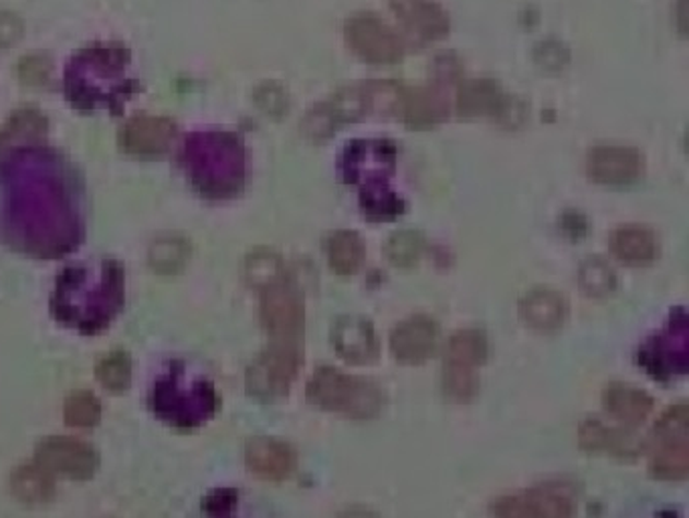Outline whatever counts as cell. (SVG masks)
Wrapping results in <instances>:
<instances>
[{
  "label": "cell",
  "mask_w": 689,
  "mask_h": 518,
  "mask_svg": "<svg viewBox=\"0 0 689 518\" xmlns=\"http://www.w3.org/2000/svg\"><path fill=\"white\" fill-rule=\"evenodd\" d=\"M43 158H14L4 180L7 217L31 254H59L78 242V219L59 178Z\"/></svg>",
  "instance_id": "1"
},
{
  "label": "cell",
  "mask_w": 689,
  "mask_h": 518,
  "mask_svg": "<svg viewBox=\"0 0 689 518\" xmlns=\"http://www.w3.org/2000/svg\"><path fill=\"white\" fill-rule=\"evenodd\" d=\"M123 302V273L116 261L102 259L63 270L55 287V316L69 327L95 332L109 325Z\"/></svg>",
  "instance_id": "2"
},
{
  "label": "cell",
  "mask_w": 689,
  "mask_h": 518,
  "mask_svg": "<svg viewBox=\"0 0 689 518\" xmlns=\"http://www.w3.org/2000/svg\"><path fill=\"white\" fill-rule=\"evenodd\" d=\"M130 55L118 43H97L78 55L66 69V94L80 109L120 111L134 96L135 82L126 75Z\"/></svg>",
  "instance_id": "3"
},
{
  "label": "cell",
  "mask_w": 689,
  "mask_h": 518,
  "mask_svg": "<svg viewBox=\"0 0 689 518\" xmlns=\"http://www.w3.org/2000/svg\"><path fill=\"white\" fill-rule=\"evenodd\" d=\"M185 164L194 187L209 197H230L243 187V144L227 132L192 134L185 149Z\"/></svg>",
  "instance_id": "4"
},
{
  "label": "cell",
  "mask_w": 689,
  "mask_h": 518,
  "mask_svg": "<svg viewBox=\"0 0 689 518\" xmlns=\"http://www.w3.org/2000/svg\"><path fill=\"white\" fill-rule=\"evenodd\" d=\"M152 403L164 422L176 427H194L215 413V389L203 377L192 375L187 365L175 363L156 382Z\"/></svg>",
  "instance_id": "5"
},
{
  "label": "cell",
  "mask_w": 689,
  "mask_h": 518,
  "mask_svg": "<svg viewBox=\"0 0 689 518\" xmlns=\"http://www.w3.org/2000/svg\"><path fill=\"white\" fill-rule=\"evenodd\" d=\"M308 401L313 408L344 413L352 420L377 417L384 397L377 382L344 375L338 368L322 367L308 382Z\"/></svg>",
  "instance_id": "6"
},
{
  "label": "cell",
  "mask_w": 689,
  "mask_h": 518,
  "mask_svg": "<svg viewBox=\"0 0 689 518\" xmlns=\"http://www.w3.org/2000/svg\"><path fill=\"white\" fill-rule=\"evenodd\" d=\"M649 470L660 480H686L689 474V411L677 403L665 411L649 442Z\"/></svg>",
  "instance_id": "7"
},
{
  "label": "cell",
  "mask_w": 689,
  "mask_h": 518,
  "mask_svg": "<svg viewBox=\"0 0 689 518\" xmlns=\"http://www.w3.org/2000/svg\"><path fill=\"white\" fill-rule=\"evenodd\" d=\"M487 356V339L482 330H460L447 346L443 387L458 401H470L479 389L477 367Z\"/></svg>",
  "instance_id": "8"
},
{
  "label": "cell",
  "mask_w": 689,
  "mask_h": 518,
  "mask_svg": "<svg viewBox=\"0 0 689 518\" xmlns=\"http://www.w3.org/2000/svg\"><path fill=\"white\" fill-rule=\"evenodd\" d=\"M301 365L298 342L273 341L247 373V385L251 393L259 397L285 396L289 385L296 379Z\"/></svg>",
  "instance_id": "9"
},
{
  "label": "cell",
  "mask_w": 689,
  "mask_h": 518,
  "mask_svg": "<svg viewBox=\"0 0 689 518\" xmlns=\"http://www.w3.org/2000/svg\"><path fill=\"white\" fill-rule=\"evenodd\" d=\"M366 111H370V106H368L365 83L344 87L324 104L311 108L301 122V130L310 140L320 142L332 137L342 123L360 120L363 116H366Z\"/></svg>",
  "instance_id": "10"
},
{
  "label": "cell",
  "mask_w": 689,
  "mask_h": 518,
  "mask_svg": "<svg viewBox=\"0 0 689 518\" xmlns=\"http://www.w3.org/2000/svg\"><path fill=\"white\" fill-rule=\"evenodd\" d=\"M261 318L273 341L298 342L304 332V301L298 287L280 280L263 287Z\"/></svg>",
  "instance_id": "11"
},
{
  "label": "cell",
  "mask_w": 689,
  "mask_h": 518,
  "mask_svg": "<svg viewBox=\"0 0 689 518\" xmlns=\"http://www.w3.org/2000/svg\"><path fill=\"white\" fill-rule=\"evenodd\" d=\"M346 39L354 54L370 63H394L403 57V43L375 14H356L346 23Z\"/></svg>",
  "instance_id": "12"
},
{
  "label": "cell",
  "mask_w": 689,
  "mask_h": 518,
  "mask_svg": "<svg viewBox=\"0 0 689 518\" xmlns=\"http://www.w3.org/2000/svg\"><path fill=\"white\" fill-rule=\"evenodd\" d=\"M396 161L394 144L389 140H356L342 156V173L348 183H382L391 177Z\"/></svg>",
  "instance_id": "13"
},
{
  "label": "cell",
  "mask_w": 689,
  "mask_h": 518,
  "mask_svg": "<svg viewBox=\"0 0 689 518\" xmlns=\"http://www.w3.org/2000/svg\"><path fill=\"white\" fill-rule=\"evenodd\" d=\"M37 464L49 474L85 480L94 476L97 454L83 442L68 437H51L37 448Z\"/></svg>",
  "instance_id": "14"
},
{
  "label": "cell",
  "mask_w": 689,
  "mask_h": 518,
  "mask_svg": "<svg viewBox=\"0 0 689 518\" xmlns=\"http://www.w3.org/2000/svg\"><path fill=\"white\" fill-rule=\"evenodd\" d=\"M491 513L498 517H572L574 501L567 491L546 486L500 498Z\"/></svg>",
  "instance_id": "15"
},
{
  "label": "cell",
  "mask_w": 689,
  "mask_h": 518,
  "mask_svg": "<svg viewBox=\"0 0 689 518\" xmlns=\"http://www.w3.org/2000/svg\"><path fill=\"white\" fill-rule=\"evenodd\" d=\"M688 320L686 314L679 313V318L663 332L662 337L653 339L643 351V363L655 377L684 375L688 368Z\"/></svg>",
  "instance_id": "16"
},
{
  "label": "cell",
  "mask_w": 689,
  "mask_h": 518,
  "mask_svg": "<svg viewBox=\"0 0 689 518\" xmlns=\"http://www.w3.org/2000/svg\"><path fill=\"white\" fill-rule=\"evenodd\" d=\"M586 170L598 185H631L643 175V156L629 146H596L589 152Z\"/></svg>",
  "instance_id": "17"
},
{
  "label": "cell",
  "mask_w": 689,
  "mask_h": 518,
  "mask_svg": "<svg viewBox=\"0 0 689 518\" xmlns=\"http://www.w3.org/2000/svg\"><path fill=\"white\" fill-rule=\"evenodd\" d=\"M439 327L429 316H413L392 330L391 353L403 365H420L435 353Z\"/></svg>",
  "instance_id": "18"
},
{
  "label": "cell",
  "mask_w": 689,
  "mask_h": 518,
  "mask_svg": "<svg viewBox=\"0 0 689 518\" xmlns=\"http://www.w3.org/2000/svg\"><path fill=\"white\" fill-rule=\"evenodd\" d=\"M334 349L352 365H370L379 356V341L370 320L360 316H342L332 328Z\"/></svg>",
  "instance_id": "19"
},
{
  "label": "cell",
  "mask_w": 689,
  "mask_h": 518,
  "mask_svg": "<svg viewBox=\"0 0 689 518\" xmlns=\"http://www.w3.org/2000/svg\"><path fill=\"white\" fill-rule=\"evenodd\" d=\"M175 138V123L156 116H135L123 126L122 149L140 156H156L168 151Z\"/></svg>",
  "instance_id": "20"
},
{
  "label": "cell",
  "mask_w": 689,
  "mask_h": 518,
  "mask_svg": "<svg viewBox=\"0 0 689 518\" xmlns=\"http://www.w3.org/2000/svg\"><path fill=\"white\" fill-rule=\"evenodd\" d=\"M247 466L256 476L263 480H284L296 468V454L277 439L271 437H256L247 446Z\"/></svg>",
  "instance_id": "21"
},
{
  "label": "cell",
  "mask_w": 689,
  "mask_h": 518,
  "mask_svg": "<svg viewBox=\"0 0 689 518\" xmlns=\"http://www.w3.org/2000/svg\"><path fill=\"white\" fill-rule=\"evenodd\" d=\"M568 314V304L562 294L550 287H536L527 292L520 304V316L526 322V327L553 332L565 325Z\"/></svg>",
  "instance_id": "22"
},
{
  "label": "cell",
  "mask_w": 689,
  "mask_h": 518,
  "mask_svg": "<svg viewBox=\"0 0 689 518\" xmlns=\"http://www.w3.org/2000/svg\"><path fill=\"white\" fill-rule=\"evenodd\" d=\"M401 114L413 128H429L449 116V96L439 85L417 87L403 94Z\"/></svg>",
  "instance_id": "23"
},
{
  "label": "cell",
  "mask_w": 689,
  "mask_h": 518,
  "mask_svg": "<svg viewBox=\"0 0 689 518\" xmlns=\"http://www.w3.org/2000/svg\"><path fill=\"white\" fill-rule=\"evenodd\" d=\"M392 9L406 28L423 39H441L449 31L447 14L432 0H392Z\"/></svg>",
  "instance_id": "24"
},
{
  "label": "cell",
  "mask_w": 689,
  "mask_h": 518,
  "mask_svg": "<svg viewBox=\"0 0 689 518\" xmlns=\"http://www.w3.org/2000/svg\"><path fill=\"white\" fill-rule=\"evenodd\" d=\"M605 410L625 425H639L653 410V399L629 382H610L603 393Z\"/></svg>",
  "instance_id": "25"
},
{
  "label": "cell",
  "mask_w": 689,
  "mask_h": 518,
  "mask_svg": "<svg viewBox=\"0 0 689 518\" xmlns=\"http://www.w3.org/2000/svg\"><path fill=\"white\" fill-rule=\"evenodd\" d=\"M610 249L627 266H648L657 256L655 233L641 225H627L610 237Z\"/></svg>",
  "instance_id": "26"
},
{
  "label": "cell",
  "mask_w": 689,
  "mask_h": 518,
  "mask_svg": "<svg viewBox=\"0 0 689 518\" xmlns=\"http://www.w3.org/2000/svg\"><path fill=\"white\" fill-rule=\"evenodd\" d=\"M508 99L501 94L498 83L489 80H472L461 85L458 109L465 118L477 116H501L506 111Z\"/></svg>",
  "instance_id": "27"
},
{
  "label": "cell",
  "mask_w": 689,
  "mask_h": 518,
  "mask_svg": "<svg viewBox=\"0 0 689 518\" xmlns=\"http://www.w3.org/2000/svg\"><path fill=\"white\" fill-rule=\"evenodd\" d=\"M13 494L25 505H43L54 498V478L41 466H23L11 478Z\"/></svg>",
  "instance_id": "28"
},
{
  "label": "cell",
  "mask_w": 689,
  "mask_h": 518,
  "mask_svg": "<svg viewBox=\"0 0 689 518\" xmlns=\"http://www.w3.org/2000/svg\"><path fill=\"white\" fill-rule=\"evenodd\" d=\"M581 446L589 451H610L615 456H627L635 451V439L625 432L603 425L598 420H589L581 425Z\"/></svg>",
  "instance_id": "29"
},
{
  "label": "cell",
  "mask_w": 689,
  "mask_h": 518,
  "mask_svg": "<svg viewBox=\"0 0 689 518\" xmlns=\"http://www.w3.org/2000/svg\"><path fill=\"white\" fill-rule=\"evenodd\" d=\"M365 259V244L354 232L334 233L328 239V263L338 275L358 272Z\"/></svg>",
  "instance_id": "30"
},
{
  "label": "cell",
  "mask_w": 689,
  "mask_h": 518,
  "mask_svg": "<svg viewBox=\"0 0 689 518\" xmlns=\"http://www.w3.org/2000/svg\"><path fill=\"white\" fill-rule=\"evenodd\" d=\"M360 205L368 217L389 221L403 213V201L387 187V180L363 187Z\"/></svg>",
  "instance_id": "31"
},
{
  "label": "cell",
  "mask_w": 689,
  "mask_h": 518,
  "mask_svg": "<svg viewBox=\"0 0 689 518\" xmlns=\"http://www.w3.org/2000/svg\"><path fill=\"white\" fill-rule=\"evenodd\" d=\"M579 284L586 296L601 298L617 287V275L603 258H589L582 261Z\"/></svg>",
  "instance_id": "32"
},
{
  "label": "cell",
  "mask_w": 689,
  "mask_h": 518,
  "mask_svg": "<svg viewBox=\"0 0 689 518\" xmlns=\"http://www.w3.org/2000/svg\"><path fill=\"white\" fill-rule=\"evenodd\" d=\"M247 280L253 286L268 287L280 280H284V263L271 251H258L247 259Z\"/></svg>",
  "instance_id": "33"
},
{
  "label": "cell",
  "mask_w": 689,
  "mask_h": 518,
  "mask_svg": "<svg viewBox=\"0 0 689 518\" xmlns=\"http://www.w3.org/2000/svg\"><path fill=\"white\" fill-rule=\"evenodd\" d=\"M132 377V363L126 353H111L97 365V379L109 391H123Z\"/></svg>",
  "instance_id": "34"
},
{
  "label": "cell",
  "mask_w": 689,
  "mask_h": 518,
  "mask_svg": "<svg viewBox=\"0 0 689 518\" xmlns=\"http://www.w3.org/2000/svg\"><path fill=\"white\" fill-rule=\"evenodd\" d=\"M368 106L375 114H394L396 109L401 111L403 94L405 90L391 82H368L365 83Z\"/></svg>",
  "instance_id": "35"
},
{
  "label": "cell",
  "mask_w": 689,
  "mask_h": 518,
  "mask_svg": "<svg viewBox=\"0 0 689 518\" xmlns=\"http://www.w3.org/2000/svg\"><path fill=\"white\" fill-rule=\"evenodd\" d=\"M423 251V237L417 232H399L392 235L387 246V258L394 266H413Z\"/></svg>",
  "instance_id": "36"
},
{
  "label": "cell",
  "mask_w": 689,
  "mask_h": 518,
  "mask_svg": "<svg viewBox=\"0 0 689 518\" xmlns=\"http://www.w3.org/2000/svg\"><path fill=\"white\" fill-rule=\"evenodd\" d=\"M99 415V401L92 393H75L66 403V422L73 427H94Z\"/></svg>",
  "instance_id": "37"
},
{
  "label": "cell",
  "mask_w": 689,
  "mask_h": 518,
  "mask_svg": "<svg viewBox=\"0 0 689 518\" xmlns=\"http://www.w3.org/2000/svg\"><path fill=\"white\" fill-rule=\"evenodd\" d=\"M9 132L14 137L39 138L47 132V120L37 109H21L14 111L9 122Z\"/></svg>",
  "instance_id": "38"
},
{
  "label": "cell",
  "mask_w": 689,
  "mask_h": 518,
  "mask_svg": "<svg viewBox=\"0 0 689 518\" xmlns=\"http://www.w3.org/2000/svg\"><path fill=\"white\" fill-rule=\"evenodd\" d=\"M536 61L540 63L542 68L558 71V69H562L565 68V66H567V47H565V45H560V43L555 42H548L544 43V45H538V49H536Z\"/></svg>",
  "instance_id": "39"
},
{
  "label": "cell",
  "mask_w": 689,
  "mask_h": 518,
  "mask_svg": "<svg viewBox=\"0 0 689 518\" xmlns=\"http://www.w3.org/2000/svg\"><path fill=\"white\" fill-rule=\"evenodd\" d=\"M259 108L271 116H282L287 109V96L284 90L277 85H263L258 92Z\"/></svg>",
  "instance_id": "40"
},
{
  "label": "cell",
  "mask_w": 689,
  "mask_h": 518,
  "mask_svg": "<svg viewBox=\"0 0 689 518\" xmlns=\"http://www.w3.org/2000/svg\"><path fill=\"white\" fill-rule=\"evenodd\" d=\"M21 23L13 14H0V45H9L21 37Z\"/></svg>",
  "instance_id": "41"
},
{
  "label": "cell",
  "mask_w": 689,
  "mask_h": 518,
  "mask_svg": "<svg viewBox=\"0 0 689 518\" xmlns=\"http://www.w3.org/2000/svg\"><path fill=\"white\" fill-rule=\"evenodd\" d=\"M2 142H4V137H2V132H0V146H2Z\"/></svg>",
  "instance_id": "42"
}]
</instances>
